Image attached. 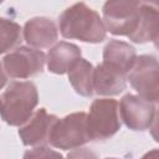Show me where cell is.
I'll return each mask as SVG.
<instances>
[{
	"mask_svg": "<svg viewBox=\"0 0 159 159\" xmlns=\"http://www.w3.org/2000/svg\"><path fill=\"white\" fill-rule=\"evenodd\" d=\"M102 56H103V62H107L119 68L127 75L132 70L138 57L135 48L128 42L120 40H111L104 46Z\"/></svg>",
	"mask_w": 159,
	"mask_h": 159,
	"instance_id": "cell-14",
	"label": "cell"
},
{
	"mask_svg": "<svg viewBox=\"0 0 159 159\" xmlns=\"http://www.w3.org/2000/svg\"><path fill=\"white\" fill-rule=\"evenodd\" d=\"M1 118L11 127L22 125L39 103L37 87L31 81H12L0 96Z\"/></svg>",
	"mask_w": 159,
	"mask_h": 159,
	"instance_id": "cell-2",
	"label": "cell"
},
{
	"mask_svg": "<svg viewBox=\"0 0 159 159\" xmlns=\"http://www.w3.org/2000/svg\"><path fill=\"white\" fill-rule=\"evenodd\" d=\"M81 48L71 42L61 41L52 46L46 56V63L50 72L55 75H65L73 63L81 58Z\"/></svg>",
	"mask_w": 159,
	"mask_h": 159,
	"instance_id": "cell-12",
	"label": "cell"
},
{
	"mask_svg": "<svg viewBox=\"0 0 159 159\" xmlns=\"http://www.w3.org/2000/svg\"><path fill=\"white\" fill-rule=\"evenodd\" d=\"M58 117L50 114L46 108H40L19 128V137L26 147L50 144V135Z\"/></svg>",
	"mask_w": 159,
	"mask_h": 159,
	"instance_id": "cell-9",
	"label": "cell"
},
{
	"mask_svg": "<svg viewBox=\"0 0 159 159\" xmlns=\"http://www.w3.org/2000/svg\"><path fill=\"white\" fill-rule=\"evenodd\" d=\"M143 6H148L150 9H154L159 11V0H140Z\"/></svg>",
	"mask_w": 159,
	"mask_h": 159,
	"instance_id": "cell-19",
	"label": "cell"
},
{
	"mask_svg": "<svg viewBox=\"0 0 159 159\" xmlns=\"http://www.w3.org/2000/svg\"><path fill=\"white\" fill-rule=\"evenodd\" d=\"M93 87L98 96H117L127 87V73L107 62H102L94 67Z\"/></svg>",
	"mask_w": 159,
	"mask_h": 159,
	"instance_id": "cell-11",
	"label": "cell"
},
{
	"mask_svg": "<svg viewBox=\"0 0 159 159\" xmlns=\"http://www.w3.org/2000/svg\"><path fill=\"white\" fill-rule=\"evenodd\" d=\"M46 55L31 46H19L5 53L1 58L2 86L7 78L25 80L34 77L43 71Z\"/></svg>",
	"mask_w": 159,
	"mask_h": 159,
	"instance_id": "cell-4",
	"label": "cell"
},
{
	"mask_svg": "<svg viewBox=\"0 0 159 159\" xmlns=\"http://www.w3.org/2000/svg\"><path fill=\"white\" fill-rule=\"evenodd\" d=\"M127 80L138 96L152 103H159V60L155 56H138Z\"/></svg>",
	"mask_w": 159,
	"mask_h": 159,
	"instance_id": "cell-6",
	"label": "cell"
},
{
	"mask_svg": "<svg viewBox=\"0 0 159 159\" xmlns=\"http://www.w3.org/2000/svg\"><path fill=\"white\" fill-rule=\"evenodd\" d=\"M122 127L119 102L113 98L94 99L87 114V130L91 142L107 140Z\"/></svg>",
	"mask_w": 159,
	"mask_h": 159,
	"instance_id": "cell-3",
	"label": "cell"
},
{
	"mask_svg": "<svg viewBox=\"0 0 159 159\" xmlns=\"http://www.w3.org/2000/svg\"><path fill=\"white\" fill-rule=\"evenodd\" d=\"M153 45H154V47L159 51V32H158V35H157V37L153 40Z\"/></svg>",
	"mask_w": 159,
	"mask_h": 159,
	"instance_id": "cell-21",
	"label": "cell"
},
{
	"mask_svg": "<svg viewBox=\"0 0 159 159\" xmlns=\"http://www.w3.org/2000/svg\"><path fill=\"white\" fill-rule=\"evenodd\" d=\"M25 158H48V157H56V158H61L62 155L52 149H50L46 145H40V147H34V149L29 150L25 153L24 155Z\"/></svg>",
	"mask_w": 159,
	"mask_h": 159,
	"instance_id": "cell-17",
	"label": "cell"
},
{
	"mask_svg": "<svg viewBox=\"0 0 159 159\" xmlns=\"http://www.w3.org/2000/svg\"><path fill=\"white\" fill-rule=\"evenodd\" d=\"M158 155H159V150H158V149H154V150L147 153L144 157H158Z\"/></svg>",
	"mask_w": 159,
	"mask_h": 159,
	"instance_id": "cell-20",
	"label": "cell"
},
{
	"mask_svg": "<svg viewBox=\"0 0 159 159\" xmlns=\"http://www.w3.org/2000/svg\"><path fill=\"white\" fill-rule=\"evenodd\" d=\"M62 37L76 39L82 42L99 43L107 39V26L99 14L83 1L63 10L58 17Z\"/></svg>",
	"mask_w": 159,
	"mask_h": 159,
	"instance_id": "cell-1",
	"label": "cell"
},
{
	"mask_svg": "<svg viewBox=\"0 0 159 159\" xmlns=\"http://www.w3.org/2000/svg\"><path fill=\"white\" fill-rule=\"evenodd\" d=\"M140 0H106L102 7L107 30L114 36H128L140 9Z\"/></svg>",
	"mask_w": 159,
	"mask_h": 159,
	"instance_id": "cell-7",
	"label": "cell"
},
{
	"mask_svg": "<svg viewBox=\"0 0 159 159\" xmlns=\"http://www.w3.org/2000/svg\"><path fill=\"white\" fill-rule=\"evenodd\" d=\"M88 142L91 139L87 130V113L84 112H75L58 118L50 135V144L62 150L77 149Z\"/></svg>",
	"mask_w": 159,
	"mask_h": 159,
	"instance_id": "cell-5",
	"label": "cell"
},
{
	"mask_svg": "<svg viewBox=\"0 0 159 159\" xmlns=\"http://www.w3.org/2000/svg\"><path fill=\"white\" fill-rule=\"evenodd\" d=\"M0 37H1V53H7L21 45L24 39V29L14 20L0 19Z\"/></svg>",
	"mask_w": 159,
	"mask_h": 159,
	"instance_id": "cell-16",
	"label": "cell"
},
{
	"mask_svg": "<svg viewBox=\"0 0 159 159\" xmlns=\"http://www.w3.org/2000/svg\"><path fill=\"white\" fill-rule=\"evenodd\" d=\"M149 130H150V135L153 137V139L159 143V108L155 109L154 118H153V122L149 127Z\"/></svg>",
	"mask_w": 159,
	"mask_h": 159,
	"instance_id": "cell-18",
	"label": "cell"
},
{
	"mask_svg": "<svg viewBox=\"0 0 159 159\" xmlns=\"http://www.w3.org/2000/svg\"><path fill=\"white\" fill-rule=\"evenodd\" d=\"M67 73H68V81L77 94L82 97L93 96L94 93V87H93L94 67L89 61L82 57L78 58Z\"/></svg>",
	"mask_w": 159,
	"mask_h": 159,
	"instance_id": "cell-15",
	"label": "cell"
},
{
	"mask_svg": "<svg viewBox=\"0 0 159 159\" xmlns=\"http://www.w3.org/2000/svg\"><path fill=\"white\" fill-rule=\"evenodd\" d=\"M119 108L122 122L127 128L135 132L149 129L155 113L154 103L142 98L140 96L127 93L122 97Z\"/></svg>",
	"mask_w": 159,
	"mask_h": 159,
	"instance_id": "cell-8",
	"label": "cell"
},
{
	"mask_svg": "<svg viewBox=\"0 0 159 159\" xmlns=\"http://www.w3.org/2000/svg\"><path fill=\"white\" fill-rule=\"evenodd\" d=\"M58 29L56 22L45 16H36L27 20L24 25V40L35 48H48L56 43Z\"/></svg>",
	"mask_w": 159,
	"mask_h": 159,
	"instance_id": "cell-10",
	"label": "cell"
},
{
	"mask_svg": "<svg viewBox=\"0 0 159 159\" xmlns=\"http://www.w3.org/2000/svg\"><path fill=\"white\" fill-rule=\"evenodd\" d=\"M159 32V11L140 5L137 21L128 34V39L135 43H145L157 37Z\"/></svg>",
	"mask_w": 159,
	"mask_h": 159,
	"instance_id": "cell-13",
	"label": "cell"
}]
</instances>
